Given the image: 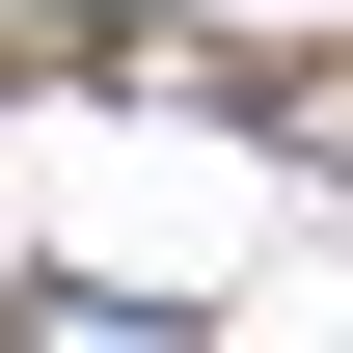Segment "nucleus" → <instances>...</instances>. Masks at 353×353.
<instances>
[{"instance_id":"obj_1","label":"nucleus","mask_w":353,"mask_h":353,"mask_svg":"<svg viewBox=\"0 0 353 353\" xmlns=\"http://www.w3.org/2000/svg\"><path fill=\"white\" fill-rule=\"evenodd\" d=\"M28 353H218V326H190V299H109V272H54V299H28Z\"/></svg>"}]
</instances>
